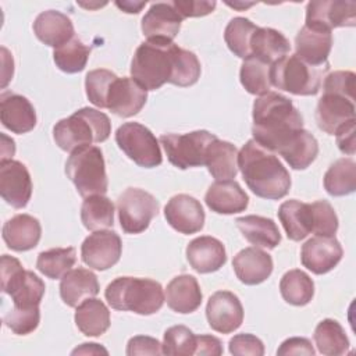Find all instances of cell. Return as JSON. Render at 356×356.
<instances>
[{
	"label": "cell",
	"mask_w": 356,
	"mask_h": 356,
	"mask_svg": "<svg viewBox=\"0 0 356 356\" xmlns=\"http://www.w3.org/2000/svg\"><path fill=\"white\" fill-rule=\"evenodd\" d=\"M202 67L196 54L175 43L143 42L135 50L131 76L146 90H156L164 83L191 86L200 78Z\"/></svg>",
	"instance_id": "obj_1"
},
{
	"label": "cell",
	"mask_w": 356,
	"mask_h": 356,
	"mask_svg": "<svg viewBox=\"0 0 356 356\" xmlns=\"http://www.w3.org/2000/svg\"><path fill=\"white\" fill-rule=\"evenodd\" d=\"M252 117L253 139L274 153H280L303 129L299 110L288 97L277 92L259 96L253 102Z\"/></svg>",
	"instance_id": "obj_2"
},
{
	"label": "cell",
	"mask_w": 356,
	"mask_h": 356,
	"mask_svg": "<svg viewBox=\"0 0 356 356\" xmlns=\"http://www.w3.org/2000/svg\"><path fill=\"white\" fill-rule=\"evenodd\" d=\"M238 168L249 186L259 197L277 200L291 188V175L274 152L249 139L238 153Z\"/></svg>",
	"instance_id": "obj_3"
},
{
	"label": "cell",
	"mask_w": 356,
	"mask_h": 356,
	"mask_svg": "<svg viewBox=\"0 0 356 356\" xmlns=\"http://www.w3.org/2000/svg\"><path fill=\"white\" fill-rule=\"evenodd\" d=\"M104 296L113 309L140 316L157 313L165 300L160 282L139 277L115 278L107 285Z\"/></svg>",
	"instance_id": "obj_4"
},
{
	"label": "cell",
	"mask_w": 356,
	"mask_h": 356,
	"mask_svg": "<svg viewBox=\"0 0 356 356\" xmlns=\"http://www.w3.org/2000/svg\"><path fill=\"white\" fill-rule=\"evenodd\" d=\"M111 134L110 118L90 107H82L72 115L60 120L53 127V139L64 152L92 143H100L108 139Z\"/></svg>",
	"instance_id": "obj_5"
},
{
	"label": "cell",
	"mask_w": 356,
	"mask_h": 356,
	"mask_svg": "<svg viewBox=\"0 0 356 356\" xmlns=\"http://www.w3.org/2000/svg\"><path fill=\"white\" fill-rule=\"evenodd\" d=\"M330 70V64L312 65L296 54L285 56L270 67V82L274 88L296 96H312L320 86Z\"/></svg>",
	"instance_id": "obj_6"
},
{
	"label": "cell",
	"mask_w": 356,
	"mask_h": 356,
	"mask_svg": "<svg viewBox=\"0 0 356 356\" xmlns=\"http://www.w3.org/2000/svg\"><path fill=\"white\" fill-rule=\"evenodd\" d=\"M65 174L83 197L107 192L104 157L97 146L86 145L71 152L65 163Z\"/></svg>",
	"instance_id": "obj_7"
},
{
	"label": "cell",
	"mask_w": 356,
	"mask_h": 356,
	"mask_svg": "<svg viewBox=\"0 0 356 356\" xmlns=\"http://www.w3.org/2000/svg\"><path fill=\"white\" fill-rule=\"evenodd\" d=\"M44 289V282L33 271L25 270L18 259L1 256V291L11 296L14 306H39Z\"/></svg>",
	"instance_id": "obj_8"
},
{
	"label": "cell",
	"mask_w": 356,
	"mask_h": 356,
	"mask_svg": "<svg viewBox=\"0 0 356 356\" xmlns=\"http://www.w3.org/2000/svg\"><path fill=\"white\" fill-rule=\"evenodd\" d=\"M217 136L209 131L199 129L186 134H167L160 136L167 159L179 170L204 165L209 145Z\"/></svg>",
	"instance_id": "obj_9"
},
{
	"label": "cell",
	"mask_w": 356,
	"mask_h": 356,
	"mask_svg": "<svg viewBox=\"0 0 356 356\" xmlns=\"http://www.w3.org/2000/svg\"><path fill=\"white\" fill-rule=\"evenodd\" d=\"M118 147L139 167L153 168L161 164L159 140L149 128L139 122H124L115 131Z\"/></svg>",
	"instance_id": "obj_10"
},
{
	"label": "cell",
	"mask_w": 356,
	"mask_h": 356,
	"mask_svg": "<svg viewBox=\"0 0 356 356\" xmlns=\"http://www.w3.org/2000/svg\"><path fill=\"white\" fill-rule=\"evenodd\" d=\"M159 209L157 199L140 188H127L117 199L120 225L127 234L143 232L159 214Z\"/></svg>",
	"instance_id": "obj_11"
},
{
	"label": "cell",
	"mask_w": 356,
	"mask_h": 356,
	"mask_svg": "<svg viewBox=\"0 0 356 356\" xmlns=\"http://www.w3.org/2000/svg\"><path fill=\"white\" fill-rule=\"evenodd\" d=\"M122 242L117 232L108 229L93 231L81 245L82 261L95 270L104 271L118 263Z\"/></svg>",
	"instance_id": "obj_12"
},
{
	"label": "cell",
	"mask_w": 356,
	"mask_h": 356,
	"mask_svg": "<svg viewBox=\"0 0 356 356\" xmlns=\"http://www.w3.org/2000/svg\"><path fill=\"white\" fill-rule=\"evenodd\" d=\"M307 26L330 31L356 25V3L342 0L310 1L306 7Z\"/></svg>",
	"instance_id": "obj_13"
},
{
	"label": "cell",
	"mask_w": 356,
	"mask_h": 356,
	"mask_svg": "<svg viewBox=\"0 0 356 356\" xmlns=\"http://www.w3.org/2000/svg\"><path fill=\"white\" fill-rule=\"evenodd\" d=\"M182 17L171 3H153L142 18L140 29L147 42L171 43L178 35Z\"/></svg>",
	"instance_id": "obj_14"
},
{
	"label": "cell",
	"mask_w": 356,
	"mask_h": 356,
	"mask_svg": "<svg viewBox=\"0 0 356 356\" xmlns=\"http://www.w3.org/2000/svg\"><path fill=\"white\" fill-rule=\"evenodd\" d=\"M0 195L14 209H24L28 204L32 179L24 163L13 159L0 161Z\"/></svg>",
	"instance_id": "obj_15"
},
{
	"label": "cell",
	"mask_w": 356,
	"mask_h": 356,
	"mask_svg": "<svg viewBox=\"0 0 356 356\" xmlns=\"http://www.w3.org/2000/svg\"><path fill=\"white\" fill-rule=\"evenodd\" d=\"M206 317L214 331L229 334L241 327L243 321V307L235 293L217 291L207 300Z\"/></svg>",
	"instance_id": "obj_16"
},
{
	"label": "cell",
	"mask_w": 356,
	"mask_h": 356,
	"mask_svg": "<svg viewBox=\"0 0 356 356\" xmlns=\"http://www.w3.org/2000/svg\"><path fill=\"white\" fill-rule=\"evenodd\" d=\"M343 250L335 236L316 235L306 241L300 250L302 264L313 274L331 271L342 259Z\"/></svg>",
	"instance_id": "obj_17"
},
{
	"label": "cell",
	"mask_w": 356,
	"mask_h": 356,
	"mask_svg": "<svg viewBox=\"0 0 356 356\" xmlns=\"http://www.w3.org/2000/svg\"><path fill=\"white\" fill-rule=\"evenodd\" d=\"M164 217L175 231L189 235L203 228L206 216L197 199L186 193H179L167 202Z\"/></svg>",
	"instance_id": "obj_18"
},
{
	"label": "cell",
	"mask_w": 356,
	"mask_h": 356,
	"mask_svg": "<svg viewBox=\"0 0 356 356\" xmlns=\"http://www.w3.org/2000/svg\"><path fill=\"white\" fill-rule=\"evenodd\" d=\"M147 100V90L132 78H115L107 95V106L118 117H132L138 114Z\"/></svg>",
	"instance_id": "obj_19"
},
{
	"label": "cell",
	"mask_w": 356,
	"mask_h": 356,
	"mask_svg": "<svg viewBox=\"0 0 356 356\" xmlns=\"http://www.w3.org/2000/svg\"><path fill=\"white\" fill-rule=\"evenodd\" d=\"M352 120H355V100L338 93L323 92L316 107V122L321 131L335 135L338 128Z\"/></svg>",
	"instance_id": "obj_20"
},
{
	"label": "cell",
	"mask_w": 356,
	"mask_h": 356,
	"mask_svg": "<svg viewBox=\"0 0 356 356\" xmlns=\"http://www.w3.org/2000/svg\"><path fill=\"white\" fill-rule=\"evenodd\" d=\"M0 120L14 134H26L36 125V111L22 95L4 92L0 96Z\"/></svg>",
	"instance_id": "obj_21"
},
{
	"label": "cell",
	"mask_w": 356,
	"mask_h": 356,
	"mask_svg": "<svg viewBox=\"0 0 356 356\" xmlns=\"http://www.w3.org/2000/svg\"><path fill=\"white\" fill-rule=\"evenodd\" d=\"M232 267L241 282L245 285H257L271 275L273 259L267 252L250 246L234 256Z\"/></svg>",
	"instance_id": "obj_22"
},
{
	"label": "cell",
	"mask_w": 356,
	"mask_h": 356,
	"mask_svg": "<svg viewBox=\"0 0 356 356\" xmlns=\"http://www.w3.org/2000/svg\"><path fill=\"white\" fill-rule=\"evenodd\" d=\"M186 259L195 271L207 274L220 270L225 264L227 253L221 241L204 235L188 243Z\"/></svg>",
	"instance_id": "obj_23"
},
{
	"label": "cell",
	"mask_w": 356,
	"mask_h": 356,
	"mask_svg": "<svg viewBox=\"0 0 356 356\" xmlns=\"http://www.w3.org/2000/svg\"><path fill=\"white\" fill-rule=\"evenodd\" d=\"M207 207L217 214H235L243 211L249 204L246 192L236 181H216L206 192Z\"/></svg>",
	"instance_id": "obj_24"
},
{
	"label": "cell",
	"mask_w": 356,
	"mask_h": 356,
	"mask_svg": "<svg viewBox=\"0 0 356 356\" xmlns=\"http://www.w3.org/2000/svg\"><path fill=\"white\" fill-rule=\"evenodd\" d=\"M332 47V35L305 25L295 38V54L312 65H324Z\"/></svg>",
	"instance_id": "obj_25"
},
{
	"label": "cell",
	"mask_w": 356,
	"mask_h": 356,
	"mask_svg": "<svg viewBox=\"0 0 356 356\" xmlns=\"http://www.w3.org/2000/svg\"><path fill=\"white\" fill-rule=\"evenodd\" d=\"M42 235V227L38 218L29 214H17L3 225V239L6 245L15 252L33 249Z\"/></svg>",
	"instance_id": "obj_26"
},
{
	"label": "cell",
	"mask_w": 356,
	"mask_h": 356,
	"mask_svg": "<svg viewBox=\"0 0 356 356\" xmlns=\"http://www.w3.org/2000/svg\"><path fill=\"white\" fill-rule=\"evenodd\" d=\"M99 289L96 274L82 267L70 270L60 281V296L70 307H76L83 300L95 298Z\"/></svg>",
	"instance_id": "obj_27"
},
{
	"label": "cell",
	"mask_w": 356,
	"mask_h": 356,
	"mask_svg": "<svg viewBox=\"0 0 356 356\" xmlns=\"http://www.w3.org/2000/svg\"><path fill=\"white\" fill-rule=\"evenodd\" d=\"M33 32L42 43L57 49L74 38V25L65 14L47 10L36 17Z\"/></svg>",
	"instance_id": "obj_28"
},
{
	"label": "cell",
	"mask_w": 356,
	"mask_h": 356,
	"mask_svg": "<svg viewBox=\"0 0 356 356\" xmlns=\"http://www.w3.org/2000/svg\"><path fill=\"white\" fill-rule=\"evenodd\" d=\"M165 302L177 313L188 314L202 303V291L197 280L189 274L174 277L165 288Z\"/></svg>",
	"instance_id": "obj_29"
},
{
	"label": "cell",
	"mask_w": 356,
	"mask_h": 356,
	"mask_svg": "<svg viewBox=\"0 0 356 356\" xmlns=\"http://www.w3.org/2000/svg\"><path fill=\"white\" fill-rule=\"evenodd\" d=\"M204 165L216 181L232 179L238 172V150L227 140L214 139L206 152Z\"/></svg>",
	"instance_id": "obj_30"
},
{
	"label": "cell",
	"mask_w": 356,
	"mask_h": 356,
	"mask_svg": "<svg viewBox=\"0 0 356 356\" xmlns=\"http://www.w3.org/2000/svg\"><path fill=\"white\" fill-rule=\"evenodd\" d=\"M235 222L243 238L256 248L274 249L281 242L280 229L271 218L250 214L236 218Z\"/></svg>",
	"instance_id": "obj_31"
},
{
	"label": "cell",
	"mask_w": 356,
	"mask_h": 356,
	"mask_svg": "<svg viewBox=\"0 0 356 356\" xmlns=\"http://www.w3.org/2000/svg\"><path fill=\"white\" fill-rule=\"evenodd\" d=\"M278 218L292 241H302L312 232V211L310 203H303L296 199L285 200L278 209Z\"/></svg>",
	"instance_id": "obj_32"
},
{
	"label": "cell",
	"mask_w": 356,
	"mask_h": 356,
	"mask_svg": "<svg viewBox=\"0 0 356 356\" xmlns=\"http://www.w3.org/2000/svg\"><path fill=\"white\" fill-rule=\"evenodd\" d=\"M74 318L78 330L86 337H99L110 327V312L96 298H89L78 305Z\"/></svg>",
	"instance_id": "obj_33"
},
{
	"label": "cell",
	"mask_w": 356,
	"mask_h": 356,
	"mask_svg": "<svg viewBox=\"0 0 356 356\" xmlns=\"http://www.w3.org/2000/svg\"><path fill=\"white\" fill-rule=\"evenodd\" d=\"M250 50L252 56L271 65L274 61L285 57L289 53L291 44L280 31L257 26L250 39Z\"/></svg>",
	"instance_id": "obj_34"
},
{
	"label": "cell",
	"mask_w": 356,
	"mask_h": 356,
	"mask_svg": "<svg viewBox=\"0 0 356 356\" xmlns=\"http://www.w3.org/2000/svg\"><path fill=\"white\" fill-rule=\"evenodd\" d=\"M318 142L306 129H300L278 153L293 170L307 168L317 157Z\"/></svg>",
	"instance_id": "obj_35"
},
{
	"label": "cell",
	"mask_w": 356,
	"mask_h": 356,
	"mask_svg": "<svg viewBox=\"0 0 356 356\" xmlns=\"http://www.w3.org/2000/svg\"><path fill=\"white\" fill-rule=\"evenodd\" d=\"M313 338L321 355L339 356L348 352L349 339L345 334V330L337 320H321L314 330Z\"/></svg>",
	"instance_id": "obj_36"
},
{
	"label": "cell",
	"mask_w": 356,
	"mask_h": 356,
	"mask_svg": "<svg viewBox=\"0 0 356 356\" xmlns=\"http://www.w3.org/2000/svg\"><path fill=\"white\" fill-rule=\"evenodd\" d=\"M81 220L86 229L100 231L114 224V204L104 195L85 197L81 207Z\"/></svg>",
	"instance_id": "obj_37"
},
{
	"label": "cell",
	"mask_w": 356,
	"mask_h": 356,
	"mask_svg": "<svg viewBox=\"0 0 356 356\" xmlns=\"http://www.w3.org/2000/svg\"><path fill=\"white\" fill-rule=\"evenodd\" d=\"M280 292L286 303L305 306L313 299L314 282L305 271L293 268L282 275L280 281Z\"/></svg>",
	"instance_id": "obj_38"
},
{
	"label": "cell",
	"mask_w": 356,
	"mask_h": 356,
	"mask_svg": "<svg viewBox=\"0 0 356 356\" xmlns=\"http://www.w3.org/2000/svg\"><path fill=\"white\" fill-rule=\"evenodd\" d=\"M324 188L331 196H345L356 189V163L352 159H338L324 174Z\"/></svg>",
	"instance_id": "obj_39"
},
{
	"label": "cell",
	"mask_w": 356,
	"mask_h": 356,
	"mask_svg": "<svg viewBox=\"0 0 356 356\" xmlns=\"http://www.w3.org/2000/svg\"><path fill=\"white\" fill-rule=\"evenodd\" d=\"M76 261L75 248H54L38 254L36 267L38 270L50 280L63 278Z\"/></svg>",
	"instance_id": "obj_40"
},
{
	"label": "cell",
	"mask_w": 356,
	"mask_h": 356,
	"mask_svg": "<svg viewBox=\"0 0 356 356\" xmlns=\"http://www.w3.org/2000/svg\"><path fill=\"white\" fill-rule=\"evenodd\" d=\"M270 67V64L261 61L254 56H250L249 58L243 60L239 71V79L248 93L263 96L271 92Z\"/></svg>",
	"instance_id": "obj_41"
},
{
	"label": "cell",
	"mask_w": 356,
	"mask_h": 356,
	"mask_svg": "<svg viewBox=\"0 0 356 356\" xmlns=\"http://www.w3.org/2000/svg\"><path fill=\"white\" fill-rule=\"evenodd\" d=\"M257 26L248 18L235 17L232 18L224 31V40L228 49L241 58H249L252 56L250 39Z\"/></svg>",
	"instance_id": "obj_42"
},
{
	"label": "cell",
	"mask_w": 356,
	"mask_h": 356,
	"mask_svg": "<svg viewBox=\"0 0 356 356\" xmlns=\"http://www.w3.org/2000/svg\"><path fill=\"white\" fill-rule=\"evenodd\" d=\"M89 54L90 49L74 36L63 46L54 49L53 60L58 70H61L63 72L76 74L86 67Z\"/></svg>",
	"instance_id": "obj_43"
},
{
	"label": "cell",
	"mask_w": 356,
	"mask_h": 356,
	"mask_svg": "<svg viewBox=\"0 0 356 356\" xmlns=\"http://www.w3.org/2000/svg\"><path fill=\"white\" fill-rule=\"evenodd\" d=\"M196 335L185 325H174L165 330L161 349L164 355L191 356L195 353Z\"/></svg>",
	"instance_id": "obj_44"
},
{
	"label": "cell",
	"mask_w": 356,
	"mask_h": 356,
	"mask_svg": "<svg viewBox=\"0 0 356 356\" xmlns=\"http://www.w3.org/2000/svg\"><path fill=\"white\" fill-rule=\"evenodd\" d=\"M115 78L117 75L114 72L104 68L89 71L85 76V89L89 102L99 108H106L107 95Z\"/></svg>",
	"instance_id": "obj_45"
},
{
	"label": "cell",
	"mask_w": 356,
	"mask_h": 356,
	"mask_svg": "<svg viewBox=\"0 0 356 356\" xmlns=\"http://www.w3.org/2000/svg\"><path fill=\"white\" fill-rule=\"evenodd\" d=\"M4 325L17 335H28L33 332L40 321L39 306L19 307L14 306L3 318Z\"/></svg>",
	"instance_id": "obj_46"
},
{
	"label": "cell",
	"mask_w": 356,
	"mask_h": 356,
	"mask_svg": "<svg viewBox=\"0 0 356 356\" xmlns=\"http://www.w3.org/2000/svg\"><path fill=\"white\" fill-rule=\"evenodd\" d=\"M312 232L323 236H334L338 229V217L334 207L327 200L310 203Z\"/></svg>",
	"instance_id": "obj_47"
},
{
	"label": "cell",
	"mask_w": 356,
	"mask_h": 356,
	"mask_svg": "<svg viewBox=\"0 0 356 356\" xmlns=\"http://www.w3.org/2000/svg\"><path fill=\"white\" fill-rule=\"evenodd\" d=\"M355 79L356 75L352 71H334L325 75L323 82V92L338 93L350 100H355Z\"/></svg>",
	"instance_id": "obj_48"
},
{
	"label": "cell",
	"mask_w": 356,
	"mask_h": 356,
	"mask_svg": "<svg viewBox=\"0 0 356 356\" xmlns=\"http://www.w3.org/2000/svg\"><path fill=\"white\" fill-rule=\"evenodd\" d=\"M229 353L235 356H263L264 345L263 342L253 334H238L229 339L228 343Z\"/></svg>",
	"instance_id": "obj_49"
},
{
	"label": "cell",
	"mask_w": 356,
	"mask_h": 356,
	"mask_svg": "<svg viewBox=\"0 0 356 356\" xmlns=\"http://www.w3.org/2000/svg\"><path fill=\"white\" fill-rule=\"evenodd\" d=\"M174 7L179 13L182 18L188 17H204L216 8V1H207V0H174Z\"/></svg>",
	"instance_id": "obj_50"
},
{
	"label": "cell",
	"mask_w": 356,
	"mask_h": 356,
	"mask_svg": "<svg viewBox=\"0 0 356 356\" xmlns=\"http://www.w3.org/2000/svg\"><path fill=\"white\" fill-rule=\"evenodd\" d=\"M161 343L152 337L147 335H136L132 337L127 343V355H161Z\"/></svg>",
	"instance_id": "obj_51"
},
{
	"label": "cell",
	"mask_w": 356,
	"mask_h": 356,
	"mask_svg": "<svg viewBox=\"0 0 356 356\" xmlns=\"http://www.w3.org/2000/svg\"><path fill=\"white\" fill-rule=\"evenodd\" d=\"M316 350L312 342L303 337H292L285 339L277 349V355H314Z\"/></svg>",
	"instance_id": "obj_52"
},
{
	"label": "cell",
	"mask_w": 356,
	"mask_h": 356,
	"mask_svg": "<svg viewBox=\"0 0 356 356\" xmlns=\"http://www.w3.org/2000/svg\"><path fill=\"white\" fill-rule=\"evenodd\" d=\"M338 149L345 154H355V120L348 121L335 132Z\"/></svg>",
	"instance_id": "obj_53"
},
{
	"label": "cell",
	"mask_w": 356,
	"mask_h": 356,
	"mask_svg": "<svg viewBox=\"0 0 356 356\" xmlns=\"http://www.w3.org/2000/svg\"><path fill=\"white\" fill-rule=\"evenodd\" d=\"M222 353L221 341L213 335H196L195 353L200 356H220Z\"/></svg>",
	"instance_id": "obj_54"
},
{
	"label": "cell",
	"mask_w": 356,
	"mask_h": 356,
	"mask_svg": "<svg viewBox=\"0 0 356 356\" xmlns=\"http://www.w3.org/2000/svg\"><path fill=\"white\" fill-rule=\"evenodd\" d=\"M1 61H3V83L1 88H6L7 83L10 82V79L13 78V72H14V61L11 54L8 53V50L6 47H1Z\"/></svg>",
	"instance_id": "obj_55"
},
{
	"label": "cell",
	"mask_w": 356,
	"mask_h": 356,
	"mask_svg": "<svg viewBox=\"0 0 356 356\" xmlns=\"http://www.w3.org/2000/svg\"><path fill=\"white\" fill-rule=\"evenodd\" d=\"M146 1H142V3H132V1H115V6L120 7L124 13H128V14H136L142 10V7H145Z\"/></svg>",
	"instance_id": "obj_56"
},
{
	"label": "cell",
	"mask_w": 356,
	"mask_h": 356,
	"mask_svg": "<svg viewBox=\"0 0 356 356\" xmlns=\"http://www.w3.org/2000/svg\"><path fill=\"white\" fill-rule=\"evenodd\" d=\"M76 353H106L107 355V350L102 346H99V343H82L79 348L74 349L72 350V355H76Z\"/></svg>",
	"instance_id": "obj_57"
},
{
	"label": "cell",
	"mask_w": 356,
	"mask_h": 356,
	"mask_svg": "<svg viewBox=\"0 0 356 356\" xmlns=\"http://www.w3.org/2000/svg\"><path fill=\"white\" fill-rule=\"evenodd\" d=\"M227 4L231 6V7H234V8H239V7H245V8H246V7L253 6L254 3H248V4H246V3H245V4H243V3H234V4H232V3H227Z\"/></svg>",
	"instance_id": "obj_58"
}]
</instances>
